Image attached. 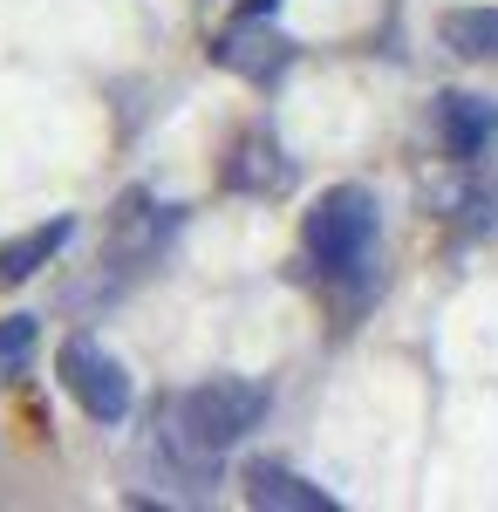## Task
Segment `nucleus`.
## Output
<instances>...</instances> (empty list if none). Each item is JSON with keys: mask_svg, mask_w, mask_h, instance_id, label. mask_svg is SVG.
I'll use <instances>...</instances> for the list:
<instances>
[{"mask_svg": "<svg viewBox=\"0 0 498 512\" xmlns=\"http://www.w3.org/2000/svg\"><path fill=\"white\" fill-rule=\"evenodd\" d=\"M28 349H35V321H0V369H21L28 362Z\"/></svg>", "mask_w": 498, "mask_h": 512, "instance_id": "9d476101", "label": "nucleus"}, {"mask_svg": "<svg viewBox=\"0 0 498 512\" xmlns=\"http://www.w3.org/2000/svg\"><path fill=\"white\" fill-rule=\"evenodd\" d=\"M437 35L464 62H498V7H451L437 21Z\"/></svg>", "mask_w": 498, "mask_h": 512, "instance_id": "1a4fd4ad", "label": "nucleus"}, {"mask_svg": "<svg viewBox=\"0 0 498 512\" xmlns=\"http://www.w3.org/2000/svg\"><path fill=\"white\" fill-rule=\"evenodd\" d=\"M55 369H62V390L76 396L96 424H123L130 417V376H123V362L96 335H69L62 355H55Z\"/></svg>", "mask_w": 498, "mask_h": 512, "instance_id": "7ed1b4c3", "label": "nucleus"}, {"mask_svg": "<svg viewBox=\"0 0 498 512\" xmlns=\"http://www.w3.org/2000/svg\"><path fill=\"white\" fill-rule=\"evenodd\" d=\"M246 506H260V512H335V499L321 485H307L301 472H287V465H253L246 472Z\"/></svg>", "mask_w": 498, "mask_h": 512, "instance_id": "0eeeda50", "label": "nucleus"}, {"mask_svg": "<svg viewBox=\"0 0 498 512\" xmlns=\"http://www.w3.org/2000/svg\"><path fill=\"white\" fill-rule=\"evenodd\" d=\"M69 233H76L69 219H48V226H28L21 239H7V246H0V280H7V287H21L35 267H48V260L69 246Z\"/></svg>", "mask_w": 498, "mask_h": 512, "instance_id": "6e6552de", "label": "nucleus"}, {"mask_svg": "<svg viewBox=\"0 0 498 512\" xmlns=\"http://www.w3.org/2000/svg\"><path fill=\"white\" fill-rule=\"evenodd\" d=\"M301 239H307V260L328 280L362 274L369 253H376V198L362 192V185H335V192L307 212Z\"/></svg>", "mask_w": 498, "mask_h": 512, "instance_id": "f257e3e1", "label": "nucleus"}, {"mask_svg": "<svg viewBox=\"0 0 498 512\" xmlns=\"http://www.w3.org/2000/svg\"><path fill=\"white\" fill-rule=\"evenodd\" d=\"M226 69H239L246 82H273L287 62H294V41L280 35V28H267V14H239L226 35H219V48H212Z\"/></svg>", "mask_w": 498, "mask_h": 512, "instance_id": "20e7f679", "label": "nucleus"}, {"mask_svg": "<svg viewBox=\"0 0 498 512\" xmlns=\"http://www.w3.org/2000/svg\"><path fill=\"white\" fill-rule=\"evenodd\" d=\"M437 130L451 144V158H485L498 137V103L492 96H437Z\"/></svg>", "mask_w": 498, "mask_h": 512, "instance_id": "423d86ee", "label": "nucleus"}, {"mask_svg": "<svg viewBox=\"0 0 498 512\" xmlns=\"http://www.w3.org/2000/svg\"><path fill=\"white\" fill-rule=\"evenodd\" d=\"M226 185L246 192V198H280L294 185V164H287V151L273 137H239V151L226 164Z\"/></svg>", "mask_w": 498, "mask_h": 512, "instance_id": "39448f33", "label": "nucleus"}, {"mask_svg": "<svg viewBox=\"0 0 498 512\" xmlns=\"http://www.w3.org/2000/svg\"><path fill=\"white\" fill-rule=\"evenodd\" d=\"M164 410H171V424L192 437V444L232 451L239 437L267 417V383H253V376H212V383H198V390L171 396Z\"/></svg>", "mask_w": 498, "mask_h": 512, "instance_id": "f03ea898", "label": "nucleus"}]
</instances>
